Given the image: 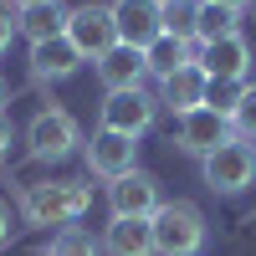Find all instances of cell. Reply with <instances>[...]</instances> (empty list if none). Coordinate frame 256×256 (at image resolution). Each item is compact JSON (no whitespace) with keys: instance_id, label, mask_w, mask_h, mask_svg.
<instances>
[{"instance_id":"23","label":"cell","mask_w":256,"mask_h":256,"mask_svg":"<svg viewBox=\"0 0 256 256\" xmlns=\"http://www.w3.org/2000/svg\"><path fill=\"white\" fill-rule=\"evenodd\" d=\"M6 246H10V205L0 200V251H6Z\"/></svg>"},{"instance_id":"8","label":"cell","mask_w":256,"mask_h":256,"mask_svg":"<svg viewBox=\"0 0 256 256\" xmlns=\"http://www.w3.org/2000/svg\"><path fill=\"white\" fill-rule=\"evenodd\" d=\"M154 98L144 88H128V92H108L102 98V123L98 128H113V134H128V138H144L154 128Z\"/></svg>"},{"instance_id":"19","label":"cell","mask_w":256,"mask_h":256,"mask_svg":"<svg viewBox=\"0 0 256 256\" xmlns=\"http://www.w3.org/2000/svg\"><path fill=\"white\" fill-rule=\"evenodd\" d=\"M159 20H164V36H174V41H195L200 0H159Z\"/></svg>"},{"instance_id":"27","label":"cell","mask_w":256,"mask_h":256,"mask_svg":"<svg viewBox=\"0 0 256 256\" xmlns=\"http://www.w3.org/2000/svg\"><path fill=\"white\" fill-rule=\"evenodd\" d=\"M0 113H6V77H0Z\"/></svg>"},{"instance_id":"9","label":"cell","mask_w":256,"mask_h":256,"mask_svg":"<svg viewBox=\"0 0 256 256\" xmlns=\"http://www.w3.org/2000/svg\"><path fill=\"white\" fill-rule=\"evenodd\" d=\"M230 138H236V128H230V113L210 108V102L180 118V148H184V154H195V159L216 154V148H220V144H230Z\"/></svg>"},{"instance_id":"25","label":"cell","mask_w":256,"mask_h":256,"mask_svg":"<svg viewBox=\"0 0 256 256\" xmlns=\"http://www.w3.org/2000/svg\"><path fill=\"white\" fill-rule=\"evenodd\" d=\"M216 6H226V10H246L251 0H216Z\"/></svg>"},{"instance_id":"21","label":"cell","mask_w":256,"mask_h":256,"mask_svg":"<svg viewBox=\"0 0 256 256\" xmlns=\"http://www.w3.org/2000/svg\"><path fill=\"white\" fill-rule=\"evenodd\" d=\"M230 128H236V138L256 144V82H241L236 108H230Z\"/></svg>"},{"instance_id":"1","label":"cell","mask_w":256,"mask_h":256,"mask_svg":"<svg viewBox=\"0 0 256 256\" xmlns=\"http://www.w3.org/2000/svg\"><path fill=\"white\" fill-rule=\"evenodd\" d=\"M92 205V190L77 184V180H46V184H26V195H20V216L26 226H72L88 216Z\"/></svg>"},{"instance_id":"2","label":"cell","mask_w":256,"mask_h":256,"mask_svg":"<svg viewBox=\"0 0 256 256\" xmlns=\"http://www.w3.org/2000/svg\"><path fill=\"white\" fill-rule=\"evenodd\" d=\"M148 226H154V256H200L205 251V216L190 200L159 205L148 216Z\"/></svg>"},{"instance_id":"14","label":"cell","mask_w":256,"mask_h":256,"mask_svg":"<svg viewBox=\"0 0 256 256\" xmlns=\"http://www.w3.org/2000/svg\"><path fill=\"white\" fill-rule=\"evenodd\" d=\"M82 62H88V56H82L67 36H56V41H36V46H31V77H36V82H67Z\"/></svg>"},{"instance_id":"17","label":"cell","mask_w":256,"mask_h":256,"mask_svg":"<svg viewBox=\"0 0 256 256\" xmlns=\"http://www.w3.org/2000/svg\"><path fill=\"white\" fill-rule=\"evenodd\" d=\"M226 36H241V10H226V6H216V0H200L195 41L210 46V41H226Z\"/></svg>"},{"instance_id":"22","label":"cell","mask_w":256,"mask_h":256,"mask_svg":"<svg viewBox=\"0 0 256 256\" xmlns=\"http://www.w3.org/2000/svg\"><path fill=\"white\" fill-rule=\"evenodd\" d=\"M20 31V10L10 6V0H0V52L10 46V36Z\"/></svg>"},{"instance_id":"13","label":"cell","mask_w":256,"mask_h":256,"mask_svg":"<svg viewBox=\"0 0 256 256\" xmlns=\"http://www.w3.org/2000/svg\"><path fill=\"white\" fill-rule=\"evenodd\" d=\"M159 88H164V98H159V102H164L174 118H184V113L205 108V98H210V77L195 67V62H190V67H180L174 77H164Z\"/></svg>"},{"instance_id":"20","label":"cell","mask_w":256,"mask_h":256,"mask_svg":"<svg viewBox=\"0 0 256 256\" xmlns=\"http://www.w3.org/2000/svg\"><path fill=\"white\" fill-rule=\"evenodd\" d=\"M102 241H92V230H82V226H62L56 236H52V251L46 256H98Z\"/></svg>"},{"instance_id":"16","label":"cell","mask_w":256,"mask_h":256,"mask_svg":"<svg viewBox=\"0 0 256 256\" xmlns=\"http://www.w3.org/2000/svg\"><path fill=\"white\" fill-rule=\"evenodd\" d=\"M20 36L31 41H56L67 36V10H62V0H46V6H26L20 10Z\"/></svg>"},{"instance_id":"4","label":"cell","mask_w":256,"mask_h":256,"mask_svg":"<svg viewBox=\"0 0 256 256\" xmlns=\"http://www.w3.org/2000/svg\"><path fill=\"white\" fill-rule=\"evenodd\" d=\"M26 144H31V159H46V164H56V159L77 154L82 128H77V118H72L67 108H41V113L26 123Z\"/></svg>"},{"instance_id":"24","label":"cell","mask_w":256,"mask_h":256,"mask_svg":"<svg viewBox=\"0 0 256 256\" xmlns=\"http://www.w3.org/2000/svg\"><path fill=\"white\" fill-rule=\"evenodd\" d=\"M10 134H16V128H10V118H6V113H0V159H6V154H10Z\"/></svg>"},{"instance_id":"6","label":"cell","mask_w":256,"mask_h":256,"mask_svg":"<svg viewBox=\"0 0 256 256\" xmlns=\"http://www.w3.org/2000/svg\"><path fill=\"white\" fill-rule=\"evenodd\" d=\"M82 159H88V169L98 180H123V174H134L138 169V138H128V134H113V128H98V134L82 144Z\"/></svg>"},{"instance_id":"10","label":"cell","mask_w":256,"mask_h":256,"mask_svg":"<svg viewBox=\"0 0 256 256\" xmlns=\"http://www.w3.org/2000/svg\"><path fill=\"white\" fill-rule=\"evenodd\" d=\"M195 67H200L210 82L241 88V82H246V72H251V46H246V36H226V41H210V46H200Z\"/></svg>"},{"instance_id":"15","label":"cell","mask_w":256,"mask_h":256,"mask_svg":"<svg viewBox=\"0 0 256 256\" xmlns=\"http://www.w3.org/2000/svg\"><path fill=\"white\" fill-rule=\"evenodd\" d=\"M102 251L108 256H154V226L148 220H108Z\"/></svg>"},{"instance_id":"5","label":"cell","mask_w":256,"mask_h":256,"mask_svg":"<svg viewBox=\"0 0 256 256\" xmlns=\"http://www.w3.org/2000/svg\"><path fill=\"white\" fill-rule=\"evenodd\" d=\"M67 41L88 56V62H98V56H108L113 46H118V26H113V6H77V10H67Z\"/></svg>"},{"instance_id":"7","label":"cell","mask_w":256,"mask_h":256,"mask_svg":"<svg viewBox=\"0 0 256 256\" xmlns=\"http://www.w3.org/2000/svg\"><path fill=\"white\" fill-rule=\"evenodd\" d=\"M159 180L148 174V169H134V174H123L108 184V210H113V220H148L159 210Z\"/></svg>"},{"instance_id":"3","label":"cell","mask_w":256,"mask_h":256,"mask_svg":"<svg viewBox=\"0 0 256 256\" xmlns=\"http://www.w3.org/2000/svg\"><path fill=\"white\" fill-rule=\"evenodd\" d=\"M200 174H205V184L216 190V195H236V190H246L256 180V144H246V138L220 144L216 154L200 159Z\"/></svg>"},{"instance_id":"26","label":"cell","mask_w":256,"mask_h":256,"mask_svg":"<svg viewBox=\"0 0 256 256\" xmlns=\"http://www.w3.org/2000/svg\"><path fill=\"white\" fill-rule=\"evenodd\" d=\"M10 6H16V10H26V6H46V0H10Z\"/></svg>"},{"instance_id":"11","label":"cell","mask_w":256,"mask_h":256,"mask_svg":"<svg viewBox=\"0 0 256 256\" xmlns=\"http://www.w3.org/2000/svg\"><path fill=\"white\" fill-rule=\"evenodd\" d=\"M113 26H118V41H123V46L148 52V46L164 36L159 0H113Z\"/></svg>"},{"instance_id":"18","label":"cell","mask_w":256,"mask_h":256,"mask_svg":"<svg viewBox=\"0 0 256 256\" xmlns=\"http://www.w3.org/2000/svg\"><path fill=\"white\" fill-rule=\"evenodd\" d=\"M144 62H148V77H174L180 67H190V62H195V56H190V41H174V36H159L154 41V46H148L144 52Z\"/></svg>"},{"instance_id":"12","label":"cell","mask_w":256,"mask_h":256,"mask_svg":"<svg viewBox=\"0 0 256 256\" xmlns=\"http://www.w3.org/2000/svg\"><path fill=\"white\" fill-rule=\"evenodd\" d=\"M144 77H148V62H144V52L138 46H118L108 52V56H98V82L108 92H128V88H144Z\"/></svg>"}]
</instances>
